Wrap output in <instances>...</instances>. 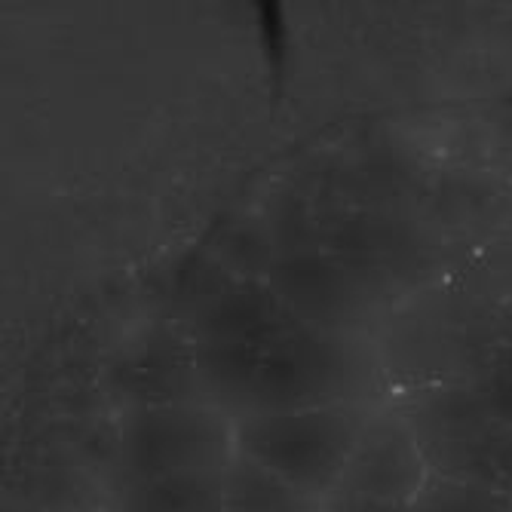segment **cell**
Instances as JSON below:
<instances>
[{
    "instance_id": "obj_3",
    "label": "cell",
    "mask_w": 512,
    "mask_h": 512,
    "mask_svg": "<svg viewBox=\"0 0 512 512\" xmlns=\"http://www.w3.org/2000/svg\"><path fill=\"white\" fill-rule=\"evenodd\" d=\"M402 408L430 473L512 497V424L494 414L479 387H433Z\"/></svg>"
},
{
    "instance_id": "obj_8",
    "label": "cell",
    "mask_w": 512,
    "mask_h": 512,
    "mask_svg": "<svg viewBox=\"0 0 512 512\" xmlns=\"http://www.w3.org/2000/svg\"><path fill=\"white\" fill-rule=\"evenodd\" d=\"M221 473H178L123 488L114 512H224Z\"/></svg>"
},
{
    "instance_id": "obj_5",
    "label": "cell",
    "mask_w": 512,
    "mask_h": 512,
    "mask_svg": "<svg viewBox=\"0 0 512 512\" xmlns=\"http://www.w3.org/2000/svg\"><path fill=\"white\" fill-rule=\"evenodd\" d=\"M427 476V457L405 408L387 405L368 414L338 491L414 503L427 485Z\"/></svg>"
},
{
    "instance_id": "obj_6",
    "label": "cell",
    "mask_w": 512,
    "mask_h": 512,
    "mask_svg": "<svg viewBox=\"0 0 512 512\" xmlns=\"http://www.w3.org/2000/svg\"><path fill=\"white\" fill-rule=\"evenodd\" d=\"M270 289L283 298V304L310 325L335 332V319L347 307L344 279L335 267L316 258H292L273 267Z\"/></svg>"
},
{
    "instance_id": "obj_1",
    "label": "cell",
    "mask_w": 512,
    "mask_h": 512,
    "mask_svg": "<svg viewBox=\"0 0 512 512\" xmlns=\"http://www.w3.org/2000/svg\"><path fill=\"white\" fill-rule=\"evenodd\" d=\"M194 359L209 405L283 414L359 402L350 344L295 316L270 283L243 279L212 298L197 322Z\"/></svg>"
},
{
    "instance_id": "obj_2",
    "label": "cell",
    "mask_w": 512,
    "mask_h": 512,
    "mask_svg": "<svg viewBox=\"0 0 512 512\" xmlns=\"http://www.w3.org/2000/svg\"><path fill=\"white\" fill-rule=\"evenodd\" d=\"M365 402L234 417V451L298 491L329 500L368 421Z\"/></svg>"
},
{
    "instance_id": "obj_11",
    "label": "cell",
    "mask_w": 512,
    "mask_h": 512,
    "mask_svg": "<svg viewBox=\"0 0 512 512\" xmlns=\"http://www.w3.org/2000/svg\"><path fill=\"white\" fill-rule=\"evenodd\" d=\"M325 512H414V503H399V500H381V497L335 491L329 500H325Z\"/></svg>"
},
{
    "instance_id": "obj_9",
    "label": "cell",
    "mask_w": 512,
    "mask_h": 512,
    "mask_svg": "<svg viewBox=\"0 0 512 512\" xmlns=\"http://www.w3.org/2000/svg\"><path fill=\"white\" fill-rule=\"evenodd\" d=\"M414 512H512V497L430 473L414 500Z\"/></svg>"
},
{
    "instance_id": "obj_4",
    "label": "cell",
    "mask_w": 512,
    "mask_h": 512,
    "mask_svg": "<svg viewBox=\"0 0 512 512\" xmlns=\"http://www.w3.org/2000/svg\"><path fill=\"white\" fill-rule=\"evenodd\" d=\"M234 457V417L209 402L138 405L117 424V491L178 473H221Z\"/></svg>"
},
{
    "instance_id": "obj_7",
    "label": "cell",
    "mask_w": 512,
    "mask_h": 512,
    "mask_svg": "<svg viewBox=\"0 0 512 512\" xmlns=\"http://www.w3.org/2000/svg\"><path fill=\"white\" fill-rule=\"evenodd\" d=\"M221 479L224 512H325L322 500L298 491L286 479L267 473L237 451L227 460Z\"/></svg>"
},
{
    "instance_id": "obj_12",
    "label": "cell",
    "mask_w": 512,
    "mask_h": 512,
    "mask_svg": "<svg viewBox=\"0 0 512 512\" xmlns=\"http://www.w3.org/2000/svg\"><path fill=\"white\" fill-rule=\"evenodd\" d=\"M503 132L509 135V142H512V99L509 102H503Z\"/></svg>"
},
{
    "instance_id": "obj_10",
    "label": "cell",
    "mask_w": 512,
    "mask_h": 512,
    "mask_svg": "<svg viewBox=\"0 0 512 512\" xmlns=\"http://www.w3.org/2000/svg\"><path fill=\"white\" fill-rule=\"evenodd\" d=\"M497 417L512 424V347L500 350L488 368V375L476 384Z\"/></svg>"
}]
</instances>
